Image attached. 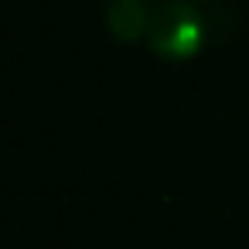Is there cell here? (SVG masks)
Masks as SVG:
<instances>
[{
  "label": "cell",
  "mask_w": 249,
  "mask_h": 249,
  "mask_svg": "<svg viewBox=\"0 0 249 249\" xmlns=\"http://www.w3.org/2000/svg\"><path fill=\"white\" fill-rule=\"evenodd\" d=\"M150 14L154 11L143 7V0H109V7H106V28L120 41H137V38H147Z\"/></svg>",
  "instance_id": "2"
},
{
  "label": "cell",
  "mask_w": 249,
  "mask_h": 249,
  "mask_svg": "<svg viewBox=\"0 0 249 249\" xmlns=\"http://www.w3.org/2000/svg\"><path fill=\"white\" fill-rule=\"evenodd\" d=\"M188 4H191V0H188Z\"/></svg>",
  "instance_id": "3"
},
{
  "label": "cell",
  "mask_w": 249,
  "mask_h": 249,
  "mask_svg": "<svg viewBox=\"0 0 249 249\" xmlns=\"http://www.w3.org/2000/svg\"><path fill=\"white\" fill-rule=\"evenodd\" d=\"M147 45L164 62H188L205 45V21L188 0H174L150 14Z\"/></svg>",
  "instance_id": "1"
}]
</instances>
